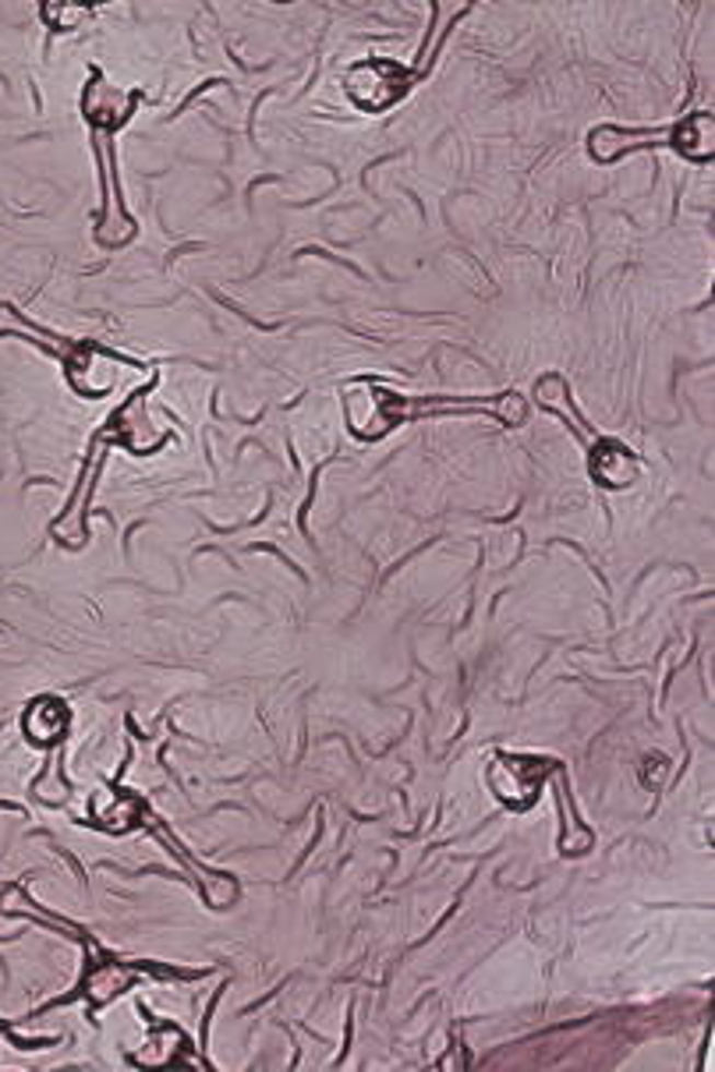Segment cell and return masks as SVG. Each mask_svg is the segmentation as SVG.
Returning <instances> with one entry per match:
<instances>
[{
	"label": "cell",
	"instance_id": "cell-1",
	"mask_svg": "<svg viewBox=\"0 0 715 1072\" xmlns=\"http://www.w3.org/2000/svg\"><path fill=\"white\" fill-rule=\"evenodd\" d=\"M591 474H596L602 485L623 488V485L634 482L637 461H634V453L627 447H620V442H602L599 453H591Z\"/></svg>",
	"mask_w": 715,
	"mask_h": 1072
},
{
	"label": "cell",
	"instance_id": "cell-2",
	"mask_svg": "<svg viewBox=\"0 0 715 1072\" xmlns=\"http://www.w3.org/2000/svg\"><path fill=\"white\" fill-rule=\"evenodd\" d=\"M677 149L691 160H705L712 157V117L708 114H694L677 128Z\"/></svg>",
	"mask_w": 715,
	"mask_h": 1072
}]
</instances>
